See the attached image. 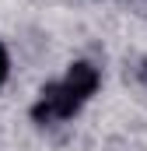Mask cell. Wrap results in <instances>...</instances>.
I'll return each instance as SVG.
<instances>
[{
	"instance_id": "6da1fadb",
	"label": "cell",
	"mask_w": 147,
	"mask_h": 151,
	"mask_svg": "<svg viewBox=\"0 0 147 151\" xmlns=\"http://www.w3.org/2000/svg\"><path fill=\"white\" fill-rule=\"evenodd\" d=\"M77 109H81V102L74 99L70 91H67V84L60 81V84L42 88V95H39V102H35V109H32V116H35L39 123H56V119L74 116Z\"/></svg>"
},
{
	"instance_id": "7a4b0ae2",
	"label": "cell",
	"mask_w": 147,
	"mask_h": 151,
	"mask_svg": "<svg viewBox=\"0 0 147 151\" xmlns=\"http://www.w3.org/2000/svg\"><path fill=\"white\" fill-rule=\"evenodd\" d=\"M63 84H67V91H70L74 99L84 106L95 95V88H98V70L91 63H74L70 70H67V77H63Z\"/></svg>"
},
{
	"instance_id": "3957f363",
	"label": "cell",
	"mask_w": 147,
	"mask_h": 151,
	"mask_svg": "<svg viewBox=\"0 0 147 151\" xmlns=\"http://www.w3.org/2000/svg\"><path fill=\"white\" fill-rule=\"evenodd\" d=\"M7 74H11V60H7V49L0 46V84L7 81Z\"/></svg>"
}]
</instances>
